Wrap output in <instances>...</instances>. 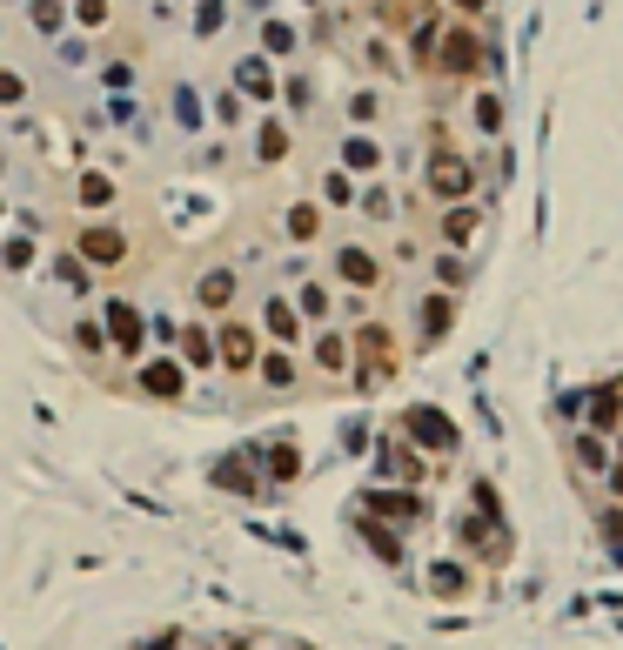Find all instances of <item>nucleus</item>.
<instances>
[{
    "instance_id": "f257e3e1",
    "label": "nucleus",
    "mask_w": 623,
    "mask_h": 650,
    "mask_svg": "<svg viewBox=\"0 0 623 650\" xmlns=\"http://www.w3.org/2000/svg\"><path fill=\"white\" fill-rule=\"evenodd\" d=\"M483 61H490V54H483V41H476V34H463V27H449L443 74H456V81H476V74H483Z\"/></svg>"
},
{
    "instance_id": "f03ea898",
    "label": "nucleus",
    "mask_w": 623,
    "mask_h": 650,
    "mask_svg": "<svg viewBox=\"0 0 623 650\" xmlns=\"http://www.w3.org/2000/svg\"><path fill=\"white\" fill-rule=\"evenodd\" d=\"M335 269L349 275L356 289H376V282H382V262L369 255V248H356V242H342V248H335Z\"/></svg>"
},
{
    "instance_id": "7ed1b4c3",
    "label": "nucleus",
    "mask_w": 623,
    "mask_h": 650,
    "mask_svg": "<svg viewBox=\"0 0 623 650\" xmlns=\"http://www.w3.org/2000/svg\"><path fill=\"white\" fill-rule=\"evenodd\" d=\"M476 228H483V208H443L436 235H443L449 248H463V242H476Z\"/></svg>"
},
{
    "instance_id": "20e7f679",
    "label": "nucleus",
    "mask_w": 623,
    "mask_h": 650,
    "mask_svg": "<svg viewBox=\"0 0 623 650\" xmlns=\"http://www.w3.org/2000/svg\"><path fill=\"white\" fill-rule=\"evenodd\" d=\"M222 356H228V369H248V362H255V329L228 322V329H222Z\"/></svg>"
},
{
    "instance_id": "39448f33",
    "label": "nucleus",
    "mask_w": 623,
    "mask_h": 650,
    "mask_svg": "<svg viewBox=\"0 0 623 650\" xmlns=\"http://www.w3.org/2000/svg\"><path fill=\"white\" fill-rule=\"evenodd\" d=\"M315 369H335V376H342V369H349V336L322 329V336H315Z\"/></svg>"
},
{
    "instance_id": "423d86ee",
    "label": "nucleus",
    "mask_w": 623,
    "mask_h": 650,
    "mask_svg": "<svg viewBox=\"0 0 623 650\" xmlns=\"http://www.w3.org/2000/svg\"><path fill=\"white\" fill-rule=\"evenodd\" d=\"M268 329H275L282 342H302V336H295V309H289V302H268Z\"/></svg>"
},
{
    "instance_id": "0eeeda50",
    "label": "nucleus",
    "mask_w": 623,
    "mask_h": 650,
    "mask_svg": "<svg viewBox=\"0 0 623 650\" xmlns=\"http://www.w3.org/2000/svg\"><path fill=\"white\" fill-rule=\"evenodd\" d=\"M228 295H235V275H208V282H201V302H228Z\"/></svg>"
},
{
    "instance_id": "6e6552de",
    "label": "nucleus",
    "mask_w": 623,
    "mask_h": 650,
    "mask_svg": "<svg viewBox=\"0 0 623 650\" xmlns=\"http://www.w3.org/2000/svg\"><path fill=\"white\" fill-rule=\"evenodd\" d=\"M262 376L275 382V389H289V382H295V362H289V356H268V362H262Z\"/></svg>"
},
{
    "instance_id": "1a4fd4ad",
    "label": "nucleus",
    "mask_w": 623,
    "mask_h": 650,
    "mask_svg": "<svg viewBox=\"0 0 623 650\" xmlns=\"http://www.w3.org/2000/svg\"><path fill=\"white\" fill-rule=\"evenodd\" d=\"M148 389H155V396H175L181 376H175V369H148Z\"/></svg>"
},
{
    "instance_id": "9d476101",
    "label": "nucleus",
    "mask_w": 623,
    "mask_h": 650,
    "mask_svg": "<svg viewBox=\"0 0 623 650\" xmlns=\"http://www.w3.org/2000/svg\"><path fill=\"white\" fill-rule=\"evenodd\" d=\"M456 7H463V14H483V7H490V0H456Z\"/></svg>"
}]
</instances>
